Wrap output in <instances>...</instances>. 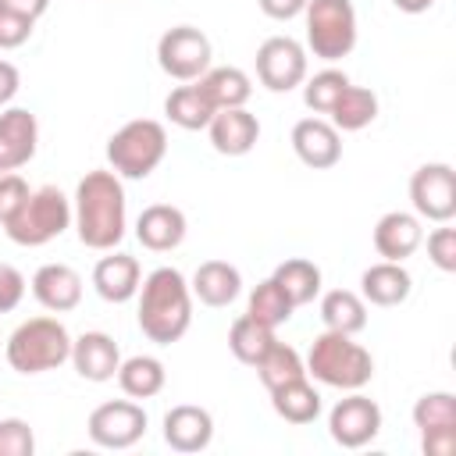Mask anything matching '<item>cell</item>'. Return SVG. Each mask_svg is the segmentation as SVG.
<instances>
[{"instance_id": "f35d334b", "label": "cell", "mask_w": 456, "mask_h": 456, "mask_svg": "<svg viewBox=\"0 0 456 456\" xmlns=\"http://www.w3.org/2000/svg\"><path fill=\"white\" fill-rule=\"evenodd\" d=\"M32 28H36L32 18H21V14L0 7V50H18V46H25L28 36H32Z\"/></svg>"}, {"instance_id": "836d02e7", "label": "cell", "mask_w": 456, "mask_h": 456, "mask_svg": "<svg viewBox=\"0 0 456 456\" xmlns=\"http://www.w3.org/2000/svg\"><path fill=\"white\" fill-rule=\"evenodd\" d=\"M413 424H417L420 435L456 428V395L452 392H424L413 403Z\"/></svg>"}, {"instance_id": "7a4b0ae2", "label": "cell", "mask_w": 456, "mask_h": 456, "mask_svg": "<svg viewBox=\"0 0 456 456\" xmlns=\"http://www.w3.org/2000/svg\"><path fill=\"white\" fill-rule=\"evenodd\" d=\"M139 331L157 342V346H171L178 342L189 324H192V289L185 281V274L178 267H153L142 281H139Z\"/></svg>"}, {"instance_id": "7c38bea8", "label": "cell", "mask_w": 456, "mask_h": 456, "mask_svg": "<svg viewBox=\"0 0 456 456\" xmlns=\"http://www.w3.org/2000/svg\"><path fill=\"white\" fill-rule=\"evenodd\" d=\"M378 431H381V406L360 388L338 399L328 413V435L342 449H363L378 438Z\"/></svg>"}, {"instance_id": "4316f807", "label": "cell", "mask_w": 456, "mask_h": 456, "mask_svg": "<svg viewBox=\"0 0 456 456\" xmlns=\"http://www.w3.org/2000/svg\"><path fill=\"white\" fill-rule=\"evenodd\" d=\"M321 321L328 331L356 335L367 328V303L353 289H331L321 296Z\"/></svg>"}, {"instance_id": "d6a6232c", "label": "cell", "mask_w": 456, "mask_h": 456, "mask_svg": "<svg viewBox=\"0 0 456 456\" xmlns=\"http://www.w3.org/2000/svg\"><path fill=\"white\" fill-rule=\"evenodd\" d=\"M292 299L281 292V285L274 281V278H264L253 292H249V303H246V314L249 317H256L260 324H267V328H278V324H285L289 317H292Z\"/></svg>"}, {"instance_id": "f1b7e54d", "label": "cell", "mask_w": 456, "mask_h": 456, "mask_svg": "<svg viewBox=\"0 0 456 456\" xmlns=\"http://www.w3.org/2000/svg\"><path fill=\"white\" fill-rule=\"evenodd\" d=\"M374 118H378V96H374L370 89H363V86H353V82L338 93V100H335L331 110H328V121H331L338 132H360V128H367Z\"/></svg>"}, {"instance_id": "8fae6325", "label": "cell", "mask_w": 456, "mask_h": 456, "mask_svg": "<svg viewBox=\"0 0 456 456\" xmlns=\"http://www.w3.org/2000/svg\"><path fill=\"white\" fill-rule=\"evenodd\" d=\"M256 78L271 93H292L306 78V46L292 36H271L256 46Z\"/></svg>"}, {"instance_id": "9a60e30c", "label": "cell", "mask_w": 456, "mask_h": 456, "mask_svg": "<svg viewBox=\"0 0 456 456\" xmlns=\"http://www.w3.org/2000/svg\"><path fill=\"white\" fill-rule=\"evenodd\" d=\"M71 367L78 378L103 385L114 381L118 367H121V349L107 331H82L78 338H71Z\"/></svg>"}, {"instance_id": "f6af8a7d", "label": "cell", "mask_w": 456, "mask_h": 456, "mask_svg": "<svg viewBox=\"0 0 456 456\" xmlns=\"http://www.w3.org/2000/svg\"><path fill=\"white\" fill-rule=\"evenodd\" d=\"M392 7L403 11V14H424V11L435 7V0H392Z\"/></svg>"}, {"instance_id": "603a6c76", "label": "cell", "mask_w": 456, "mask_h": 456, "mask_svg": "<svg viewBox=\"0 0 456 456\" xmlns=\"http://www.w3.org/2000/svg\"><path fill=\"white\" fill-rule=\"evenodd\" d=\"M192 296L203 303V306H232L242 292V274L235 264L228 260H203L196 271H192V281H189Z\"/></svg>"}, {"instance_id": "ee69618b", "label": "cell", "mask_w": 456, "mask_h": 456, "mask_svg": "<svg viewBox=\"0 0 456 456\" xmlns=\"http://www.w3.org/2000/svg\"><path fill=\"white\" fill-rule=\"evenodd\" d=\"M0 7L14 11V14H21V18H32V21H39V18L50 11V0H0Z\"/></svg>"}, {"instance_id": "74e56055", "label": "cell", "mask_w": 456, "mask_h": 456, "mask_svg": "<svg viewBox=\"0 0 456 456\" xmlns=\"http://www.w3.org/2000/svg\"><path fill=\"white\" fill-rule=\"evenodd\" d=\"M28 192H32V189H28V182H25L18 171L0 175V228L18 214V207L25 203Z\"/></svg>"}, {"instance_id": "3957f363", "label": "cell", "mask_w": 456, "mask_h": 456, "mask_svg": "<svg viewBox=\"0 0 456 456\" xmlns=\"http://www.w3.org/2000/svg\"><path fill=\"white\" fill-rule=\"evenodd\" d=\"M303 363H306V378H314L328 388H342V392H356L374 378L370 349L353 342V335L328 331V328L310 342V353Z\"/></svg>"}, {"instance_id": "44dd1931", "label": "cell", "mask_w": 456, "mask_h": 456, "mask_svg": "<svg viewBox=\"0 0 456 456\" xmlns=\"http://www.w3.org/2000/svg\"><path fill=\"white\" fill-rule=\"evenodd\" d=\"M32 296L50 314H68L82 303V274L68 264H43L32 274Z\"/></svg>"}, {"instance_id": "6da1fadb", "label": "cell", "mask_w": 456, "mask_h": 456, "mask_svg": "<svg viewBox=\"0 0 456 456\" xmlns=\"http://www.w3.org/2000/svg\"><path fill=\"white\" fill-rule=\"evenodd\" d=\"M71 224L78 232V242L100 253L114 249L125 239V185L114 171H86L78 178L71 200Z\"/></svg>"}, {"instance_id": "d590c367", "label": "cell", "mask_w": 456, "mask_h": 456, "mask_svg": "<svg viewBox=\"0 0 456 456\" xmlns=\"http://www.w3.org/2000/svg\"><path fill=\"white\" fill-rule=\"evenodd\" d=\"M36 452V435L28 420L21 417H4L0 420V456H32Z\"/></svg>"}, {"instance_id": "7402d4cb", "label": "cell", "mask_w": 456, "mask_h": 456, "mask_svg": "<svg viewBox=\"0 0 456 456\" xmlns=\"http://www.w3.org/2000/svg\"><path fill=\"white\" fill-rule=\"evenodd\" d=\"M413 292V278L395 260H378L360 274V296L370 306H399Z\"/></svg>"}, {"instance_id": "ffe728a7", "label": "cell", "mask_w": 456, "mask_h": 456, "mask_svg": "<svg viewBox=\"0 0 456 456\" xmlns=\"http://www.w3.org/2000/svg\"><path fill=\"white\" fill-rule=\"evenodd\" d=\"M139 281H142V267L128 253L107 249V256H100L96 267H93V289H96V296L103 303H128V299H135Z\"/></svg>"}, {"instance_id": "4dcf8cb0", "label": "cell", "mask_w": 456, "mask_h": 456, "mask_svg": "<svg viewBox=\"0 0 456 456\" xmlns=\"http://www.w3.org/2000/svg\"><path fill=\"white\" fill-rule=\"evenodd\" d=\"M274 342H278V338H274V328L260 324V321L249 317V314L235 317L232 328H228V349H232V356H235L239 363H246V367H256V360H260Z\"/></svg>"}, {"instance_id": "8d00e7d4", "label": "cell", "mask_w": 456, "mask_h": 456, "mask_svg": "<svg viewBox=\"0 0 456 456\" xmlns=\"http://www.w3.org/2000/svg\"><path fill=\"white\" fill-rule=\"evenodd\" d=\"M428 260L445 274L456 271V228H449V221L428 235Z\"/></svg>"}, {"instance_id": "2e32d148", "label": "cell", "mask_w": 456, "mask_h": 456, "mask_svg": "<svg viewBox=\"0 0 456 456\" xmlns=\"http://www.w3.org/2000/svg\"><path fill=\"white\" fill-rule=\"evenodd\" d=\"M185 232H189V221L171 203H150V207H142V214L135 221V239L150 253H171V249H178L185 242Z\"/></svg>"}, {"instance_id": "5bb4252c", "label": "cell", "mask_w": 456, "mask_h": 456, "mask_svg": "<svg viewBox=\"0 0 456 456\" xmlns=\"http://www.w3.org/2000/svg\"><path fill=\"white\" fill-rule=\"evenodd\" d=\"M292 150L306 167L328 171L342 160V132L324 118H303L292 125Z\"/></svg>"}, {"instance_id": "ab89813d", "label": "cell", "mask_w": 456, "mask_h": 456, "mask_svg": "<svg viewBox=\"0 0 456 456\" xmlns=\"http://www.w3.org/2000/svg\"><path fill=\"white\" fill-rule=\"evenodd\" d=\"M25 299V274L14 264H0V314L18 310Z\"/></svg>"}, {"instance_id": "b9f144b4", "label": "cell", "mask_w": 456, "mask_h": 456, "mask_svg": "<svg viewBox=\"0 0 456 456\" xmlns=\"http://www.w3.org/2000/svg\"><path fill=\"white\" fill-rule=\"evenodd\" d=\"M256 4H260V11H264L267 18H274V21H292V18H299L303 7H306V0H256Z\"/></svg>"}, {"instance_id": "277c9868", "label": "cell", "mask_w": 456, "mask_h": 456, "mask_svg": "<svg viewBox=\"0 0 456 456\" xmlns=\"http://www.w3.org/2000/svg\"><path fill=\"white\" fill-rule=\"evenodd\" d=\"M4 356L18 374H46L71 356V335L57 317H32L11 331Z\"/></svg>"}, {"instance_id": "8992f818", "label": "cell", "mask_w": 456, "mask_h": 456, "mask_svg": "<svg viewBox=\"0 0 456 456\" xmlns=\"http://www.w3.org/2000/svg\"><path fill=\"white\" fill-rule=\"evenodd\" d=\"M71 228V200L57 185H39L25 196L18 214L4 224L14 246H46Z\"/></svg>"}, {"instance_id": "9c48e42d", "label": "cell", "mask_w": 456, "mask_h": 456, "mask_svg": "<svg viewBox=\"0 0 456 456\" xmlns=\"http://www.w3.org/2000/svg\"><path fill=\"white\" fill-rule=\"evenodd\" d=\"M410 203L420 221L445 224L456 217V171L445 160L420 164L410 178Z\"/></svg>"}, {"instance_id": "ac0fdd59", "label": "cell", "mask_w": 456, "mask_h": 456, "mask_svg": "<svg viewBox=\"0 0 456 456\" xmlns=\"http://www.w3.org/2000/svg\"><path fill=\"white\" fill-rule=\"evenodd\" d=\"M207 135L221 157H246L260 139V121L246 107H228V110H217L210 118Z\"/></svg>"}, {"instance_id": "d4e9b609", "label": "cell", "mask_w": 456, "mask_h": 456, "mask_svg": "<svg viewBox=\"0 0 456 456\" xmlns=\"http://www.w3.org/2000/svg\"><path fill=\"white\" fill-rule=\"evenodd\" d=\"M271 406L289 424H314L321 417V392L303 374L296 381H285V385L271 388Z\"/></svg>"}, {"instance_id": "1f68e13d", "label": "cell", "mask_w": 456, "mask_h": 456, "mask_svg": "<svg viewBox=\"0 0 456 456\" xmlns=\"http://www.w3.org/2000/svg\"><path fill=\"white\" fill-rule=\"evenodd\" d=\"M303 374H306L303 356H299L292 346H285V342H274V346L256 360V378L264 381L267 392L278 388V385H285V381H296V378H303Z\"/></svg>"}, {"instance_id": "52a82bcc", "label": "cell", "mask_w": 456, "mask_h": 456, "mask_svg": "<svg viewBox=\"0 0 456 456\" xmlns=\"http://www.w3.org/2000/svg\"><path fill=\"white\" fill-rule=\"evenodd\" d=\"M306 50L328 64L342 61L356 46V7L353 0H306Z\"/></svg>"}, {"instance_id": "83f0119b", "label": "cell", "mask_w": 456, "mask_h": 456, "mask_svg": "<svg viewBox=\"0 0 456 456\" xmlns=\"http://www.w3.org/2000/svg\"><path fill=\"white\" fill-rule=\"evenodd\" d=\"M114 378H118V385H121V392H125L128 399H153V395L164 388L167 370H164V363H160L157 356L139 353V356L121 360V367H118Z\"/></svg>"}, {"instance_id": "f546056e", "label": "cell", "mask_w": 456, "mask_h": 456, "mask_svg": "<svg viewBox=\"0 0 456 456\" xmlns=\"http://www.w3.org/2000/svg\"><path fill=\"white\" fill-rule=\"evenodd\" d=\"M271 278L281 285V292L292 299V306H306V303H314L321 296V267L314 260H306V256L281 260Z\"/></svg>"}, {"instance_id": "e0dca14e", "label": "cell", "mask_w": 456, "mask_h": 456, "mask_svg": "<svg viewBox=\"0 0 456 456\" xmlns=\"http://www.w3.org/2000/svg\"><path fill=\"white\" fill-rule=\"evenodd\" d=\"M164 442L175 452H203L214 442V417L203 406L178 403L164 413Z\"/></svg>"}, {"instance_id": "30bf717a", "label": "cell", "mask_w": 456, "mask_h": 456, "mask_svg": "<svg viewBox=\"0 0 456 456\" xmlns=\"http://www.w3.org/2000/svg\"><path fill=\"white\" fill-rule=\"evenodd\" d=\"M86 431L100 449H132L146 435V410L135 399H107L89 413Z\"/></svg>"}, {"instance_id": "ba28073f", "label": "cell", "mask_w": 456, "mask_h": 456, "mask_svg": "<svg viewBox=\"0 0 456 456\" xmlns=\"http://www.w3.org/2000/svg\"><path fill=\"white\" fill-rule=\"evenodd\" d=\"M210 57H214V46L207 32H200L196 25H175L157 39V64L167 78L196 82L210 68Z\"/></svg>"}, {"instance_id": "e575fe53", "label": "cell", "mask_w": 456, "mask_h": 456, "mask_svg": "<svg viewBox=\"0 0 456 456\" xmlns=\"http://www.w3.org/2000/svg\"><path fill=\"white\" fill-rule=\"evenodd\" d=\"M349 86V75L338 71V68H321L317 75L303 78V103L314 110V114H328L331 103L338 100V93Z\"/></svg>"}, {"instance_id": "60d3db41", "label": "cell", "mask_w": 456, "mask_h": 456, "mask_svg": "<svg viewBox=\"0 0 456 456\" xmlns=\"http://www.w3.org/2000/svg\"><path fill=\"white\" fill-rule=\"evenodd\" d=\"M420 449H424V456H452L456 452V428L424 431L420 435Z\"/></svg>"}, {"instance_id": "5b68a950", "label": "cell", "mask_w": 456, "mask_h": 456, "mask_svg": "<svg viewBox=\"0 0 456 456\" xmlns=\"http://www.w3.org/2000/svg\"><path fill=\"white\" fill-rule=\"evenodd\" d=\"M164 157H167V132L153 118L125 121L107 139V160H110V171L118 178H132V182L150 178Z\"/></svg>"}, {"instance_id": "d6986e66", "label": "cell", "mask_w": 456, "mask_h": 456, "mask_svg": "<svg viewBox=\"0 0 456 456\" xmlns=\"http://www.w3.org/2000/svg\"><path fill=\"white\" fill-rule=\"evenodd\" d=\"M420 242H424V228H420V217L410 210H388L374 224V249L381 260L403 264L420 249Z\"/></svg>"}, {"instance_id": "cb8c5ba5", "label": "cell", "mask_w": 456, "mask_h": 456, "mask_svg": "<svg viewBox=\"0 0 456 456\" xmlns=\"http://www.w3.org/2000/svg\"><path fill=\"white\" fill-rule=\"evenodd\" d=\"M164 114H167L171 125H178V128H185V132H200V128L210 125V118H214L217 110H214V103L207 100V93L200 89V82H185V86H178V89L167 93Z\"/></svg>"}, {"instance_id": "7bdbcfd3", "label": "cell", "mask_w": 456, "mask_h": 456, "mask_svg": "<svg viewBox=\"0 0 456 456\" xmlns=\"http://www.w3.org/2000/svg\"><path fill=\"white\" fill-rule=\"evenodd\" d=\"M18 86H21V75H18V68H14L11 61H0V107H7V103L14 100Z\"/></svg>"}, {"instance_id": "484cf974", "label": "cell", "mask_w": 456, "mask_h": 456, "mask_svg": "<svg viewBox=\"0 0 456 456\" xmlns=\"http://www.w3.org/2000/svg\"><path fill=\"white\" fill-rule=\"evenodd\" d=\"M200 89L207 93V100L214 103V110H228V107H246V100L253 96V82L242 68H207L200 78Z\"/></svg>"}, {"instance_id": "4fadbf2b", "label": "cell", "mask_w": 456, "mask_h": 456, "mask_svg": "<svg viewBox=\"0 0 456 456\" xmlns=\"http://www.w3.org/2000/svg\"><path fill=\"white\" fill-rule=\"evenodd\" d=\"M39 146V121L25 107L0 110V175L25 167Z\"/></svg>"}]
</instances>
